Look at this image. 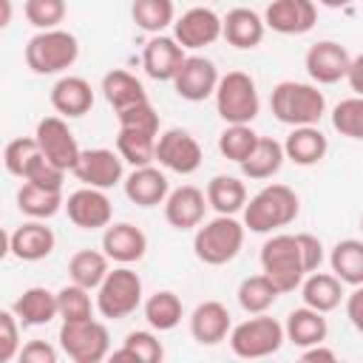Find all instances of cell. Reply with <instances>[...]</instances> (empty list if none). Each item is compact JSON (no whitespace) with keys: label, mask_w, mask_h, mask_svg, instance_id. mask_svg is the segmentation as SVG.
<instances>
[{"label":"cell","mask_w":363,"mask_h":363,"mask_svg":"<svg viewBox=\"0 0 363 363\" xmlns=\"http://www.w3.org/2000/svg\"><path fill=\"white\" fill-rule=\"evenodd\" d=\"M14 315L20 318L23 326H45L54 318H60V303H57V292L45 289V286H28L14 303H11Z\"/></svg>","instance_id":"cell-26"},{"label":"cell","mask_w":363,"mask_h":363,"mask_svg":"<svg viewBox=\"0 0 363 363\" xmlns=\"http://www.w3.org/2000/svg\"><path fill=\"white\" fill-rule=\"evenodd\" d=\"M221 26H224V20H221L213 9H207V6H193V9H187L182 17H176V23H173V37L179 40L182 48L199 51V48L213 45V43L221 37Z\"/></svg>","instance_id":"cell-14"},{"label":"cell","mask_w":363,"mask_h":363,"mask_svg":"<svg viewBox=\"0 0 363 363\" xmlns=\"http://www.w3.org/2000/svg\"><path fill=\"white\" fill-rule=\"evenodd\" d=\"M130 17L142 31L162 34L167 26L176 23V6H173V0H133Z\"/></svg>","instance_id":"cell-39"},{"label":"cell","mask_w":363,"mask_h":363,"mask_svg":"<svg viewBox=\"0 0 363 363\" xmlns=\"http://www.w3.org/2000/svg\"><path fill=\"white\" fill-rule=\"evenodd\" d=\"M23 14L34 28L48 31L65 20V0H26Z\"/></svg>","instance_id":"cell-44"},{"label":"cell","mask_w":363,"mask_h":363,"mask_svg":"<svg viewBox=\"0 0 363 363\" xmlns=\"http://www.w3.org/2000/svg\"><path fill=\"white\" fill-rule=\"evenodd\" d=\"M284 159H286V153H284L281 142H275L272 136H258V145L241 162V173L252 182H264V179H272L281 170Z\"/></svg>","instance_id":"cell-30"},{"label":"cell","mask_w":363,"mask_h":363,"mask_svg":"<svg viewBox=\"0 0 363 363\" xmlns=\"http://www.w3.org/2000/svg\"><path fill=\"white\" fill-rule=\"evenodd\" d=\"M244 230L247 227L241 221H235L233 216H216V218L199 224L196 238H193L196 258L207 267L230 264L244 247Z\"/></svg>","instance_id":"cell-3"},{"label":"cell","mask_w":363,"mask_h":363,"mask_svg":"<svg viewBox=\"0 0 363 363\" xmlns=\"http://www.w3.org/2000/svg\"><path fill=\"white\" fill-rule=\"evenodd\" d=\"M320 6H326V9H346L352 0H318Z\"/></svg>","instance_id":"cell-55"},{"label":"cell","mask_w":363,"mask_h":363,"mask_svg":"<svg viewBox=\"0 0 363 363\" xmlns=\"http://www.w3.org/2000/svg\"><path fill=\"white\" fill-rule=\"evenodd\" d=\"M233 320L230 309L221 301H201L190 315V335L201 346H216L230 337Z\"/></svg>","instance_id":"cell-22"},{"label":"cell","mask_w":363,"mask_h":363,"mask_svg":"<svg viewBox=\"0 0 363 363\" xmlns=\"http://www.w3.org/2000/svg\"><path fill=\"white\" fill-rule=\"evenodd\" d=\"M332 128L340 136H349L354 142H363V96H349L340 99L332 108Z\"/></svg>","instance_id":"cell-42"},{"label":"cell","mask_w":363,"mask_h":363,"mask_svg":"<svg viewBox=\"0 0 363 363\" xmlns=\"http://www.w3.org/2000/svg\"><path fill=\"white\" fill-rule=\"evenodd\" d=\"M184 48L179 45L176 37H164V34H153L142 51V68L150 79H159V82H173L176 71L182 68L184 62Z\"/></svg>","instance_id":"cell-18"},{"label":"cell","mask_w":363,"mask_h":363,"mask_svg":"<svg viewBox=\"0 0 363 363\" xmlns=\"http://www.w3.org/2000/svg\"><path fill=\"white\" fill-rule=\"evenodd\" d=\"M261 269L278 286L281 295L295 292L306 278L298 238L286 235V233H278V235L267 238L264 247H261Z\"/></svg>","instance_id":"cell-5"},{"label":"cell","mask_w":363,"mask_h":363,"mask_svg":"<svg viewBox=\"0 0 363 363\" xmlns=\"http://www.w3.org/2000/svg\"><path fill=\"white\" fill-rule=\"evenodd\" d=\"M125 159L119 156V150H108V147H91V150H82L77 164H74V176L88 184V187H99V190H108L113 184L122 182L125 176Z\"/></svg>","instance_id":"cell-13"},{"label":"cell","mask_w":363,"mask_h":363,"mask_svg":"<svg viewBox=\"0 0 363 363\" xmlns=\"http://www.w3.org/2000/svg\"><path fill=\"white\" fill-rule=\"evenodd\" d=\"M218 79L221 77H218L216 62L207 60V57H201V54H193V57H184L182 68L176 71L173 88L187 102H204L207 96H216Z\"/></svg>","instance_id":"cell-12"},{"label":"cell","mask_w":363,"mask_h":363,"mask_svg":"<svg viewBox=\"0 0 363 363\" xmlns=\"http://www.w3.org/2000/svg\"><path fill=\"white\" fill-rule=\"evenodd\" d=\"M60 349L74 363H102L111 354V335L105 323L88 320H62L60 326Z\"/></svg>","instance_id":"cell-9"},{"label":"cell","mask_w":363,"mask_h":363,"mask_svg":"<svg viewBox=\"0 0 363 363\" xmlns=\"http://www.w3.org/2000/svg\"><path fill=\"white\" fill-rule=\"evenodd\" d=\"M170 193V184H167V176L153 167V164H145V167H133L130 176H125V196L139 204V207H156V204H164Z\"/></svg>","instance_id":"cell-24"},{"label":"cell","mask_w":363,"mask_h":363,"mask_svg":"<svg viewBox=\"0 0 363 363\" xmlns=\"http://www.w3.org/2000/svg\"><path fill=\"white\" fill-rule=\"evenodd\" d=\"M329 150V142L323 136V130L318 125H301V128H292V133L286 136L284 142V153L289 162L301 164V167H312L318 164Z\"/></svg>","instance_id":"cell-27"},{"label":"cell","mask_w":363,"mask_h":363,"mask_svg":"<svg viewBox=\"0 0 363 363\" xmlns=\"http://www.w3.org/2000/svg\"><path fill=\"white\" fill-rule=\"evenodd\" d=\"M238 306L244 309V312H250V315H261V312H267L275 301H278V286L261 272V275H250V278H244L241 284H238Z\"/></svg>","instance_id":"cell-37"},{"label":"cell","mask_w":363,"mask_h":363,"mask_svg":"<svg viewBox=\"0 0 363 363\" xmlns=\"http://www.w3.org/2000/svg\"><path fill=\"white\" fill-rule=\"evenodd\" d=\"M156 162L179 176H190L201 167V145L190 130L170 128L156 139Z\"/></svg>","instance_id":"cell-11"},{"label":"cell","mask_w":363,"mask_h":363,"mask_svg":"<svg viewBox=\"0 0 363 363\" xmlns=\"http://www.w3.org/2000/svg\"><path fill=\"white\" fill-rule=\"evenodd\" d=\"M255 145H258V133L250 125H227L221 130V136H218L221 156L230 159V162H235V164H241L252 153Z\"/></svg>","instance_id":"cell-41"},{"label":"cell","mask_w":363,"mask_h":363,"mask_svg":"<svg viewBox=\"0 0 363 363\" xmlns=\"http://www.w3.org/2000/svg\"><path fill=\"white\" fill-rule=\"evenodd\" d=\"M301 360H303V363H335L337 354H335L332 349H326L323 343H315V346H306V349L301 352Z\"/></svg>","instance_id":"cell-52"},{"label":"cell","mask_w":363,"mask_h":363,"mask_svg":"<svg viewBox=\"0 0 363 363\" xmlns=\"http://www.w3.org/2000/svg\"><path fill=\"white\" fill-rule=\"evenodd\" d=\"M301 298L306 306L318 309V312H332L340 306L343 301V281L335 272H309L301 284Z\"/></svg>","instance_id":"cell-29"},{"label":"cell","mask_w":363,"mask_h":363,"mask_svg":"<svg viewBox=\"0 0 363 363\" xmlns=\"http://www.w3.org/2000/svg\"><path fill=\"white\" fill-rule=\"evenodd\" d=\"M91 289L79 286V284H65L57 292V303H60V318L62 320H88L94 318V303H91Z\"/></svg>","instance_id":"cell-43"},{"label":"cell","mask_w":363,"mask_h":363,"mask_svg":"<svg viewBox=\"0 0 363 363\" xmlns=\"http://www.w3.org/2000/svg\"><path fill=\"white\" fill-rule=\"evenodd\" d=\"M108 261L111 258L105 252H99V250H79L68 261V275H71L74 284H79L85 289H99V284L111 272L108 269Z\"/></svg>","instance_id":"cell-36"},{"label":"cell","mask_w":363,"mask_h":363,"mask_svg":"<svg viewBox=\"0 0 363 363\" xmlns=\"http://www.w3.org/2000/svg\"><path fill=\"white\" fill-rule=\"evenodd\" d=\"M182 315H184V306L179 301L176 292L170 289H159L153 292L147 301H145V320L150 323V329L156 332H170L182 323Z\"/></svg>","instance_id":"cell-35"},{"label":"cell","mask_w":363,"mask_h":363,"mask_svg":"<svg viewBox=\"0 0 363 363\" xmlns=\"http://www.w3.org/2000/svg\"><path fill=\"white\" fill-rule=\"evenodd\" d=\"M204 207H207V193L193 184H182L167 193L164 218L176 230H193L204 221Z\"/></svg>","instance_id":"cell-20"},{"label":"cell","mask_w":363,"mask_h":363,"mask_svg":"<svg viewBox=\"0 0 363 363\" xmlns=\"http://www.w3.org/2000/svg\"><path fill=\"white\" fill-rule=\"evenodd\" d=\"M267 28L278 34H306L318 23L315 0H272L264 11Z\"/></svg>","instance_id":"cell-17"},{"label":"cell","mask_w":363,"mask_h":363,"mask_svg":"<svg viewBox=\"0 0 363 363\" xmlns=\"http://www.w3.org/2000/svg\"><path fill=\"white\" fill-rule=\"evenodd\" d=\"M77 57H79V43L71 31H62V28L37 31L26 43V65L43 77L68 71L77 62Z\"/></svg>","instance_id":"cell-4"},{"label":"cell","mask_w":363,"mask_h":363,"mask_svg":"<svg viewBox=\"0 0 363 363\" xmlns=\"http://www.w3.org/2000/svg\"><path fill=\"white\" fill-rule=\"evenodd\" d=\"M0 6H3V17H0V26H9V20H11V3H9V0H0Z\"/></svg>","instance_id":"cell-54"},{"label":"cell","mask_w":363,"mask_h":363,"mask_svg":"<svg viewBox=\"0 0 363 363\" xmlns=\"http://www.w3.org/2000/svg\"><path fill=\"white\" fill-rule=\"evenodd\" d=\"M65 213L79 230H102L113 218V204L99 187H79L65 199Z\"/></svg>","instance_id":"cell-15"},{"label":"cell","mask_w":363,"mask_h":363,"mask_svg":"<svg viewBox=\"0 0 363 363\" xmlns=\"http://www.w3.org/2000/svg\"><path fill=\"white\" fill-rule=\"evenodd\" d=\"M221 20H224L221 37H224L233 48L247 51V48L261 45L264 31H267V23H264V17H261L258 11H252V9H233V11H227V17H221Z\"/></svg>","instance_id":"cell-25"},{"label":"cell","mask_w":363,"mask_h":363,"mask_svg":"<svg viewBox=\"0 0 363 363\" xmlns=\"http://www.w3.org/2000/svg\"><path fill=\"white\" fill-rule=\"evenodd\" d=\"M227 340H230L233 354H238L244 360H258V357L275 354L284 346L286 332H284V326L275 318H269V315L261 312V315L247 318L238 326H233Z\"/></svg>","instance_id":"cell-7"},{"label":"cell","mask_w":363,"mask_h":363,"mask_svg":"<svg viewBox=\"0 0 363 363\" xmlns=\"http://www.w3.org/2000/svg\"><path fill=\"white\" fill-rule=\"evenodd\" d=\"M20 363H57V349L45 340H28L23 349H20Z\"/></svg>","instance_id":"cell-50"},{"label":"cell","mask_w":363,"mask_h":363,"mask_svg":"<svg viewBox=\"0 0 363 363\" xmlns=\"http://www.w3.org/2000/svg\"><path fill=\"white\" fill-rule=\"evenodd\" d=\"M269 108H272V116L289 128L318 125L326 111V96H323V91H318V85L284 79L272 88Z\"/></svg>","instance_id":"cell-2"},{"label":"cell","mask_w":363,"mask_h":363,"mask_svg":"<svg viewBox=\"0 0 363 363\" xmlns=\"http://www.w3.org/2000/svg\"><path fill=\"white\" fill-rule=\"evenodd\" d=\"M329 267L343 284L360 286L363 284V241L357 238L337 241L329 252Z\"/></svg>","instance_id":"cell-34"},{"label":"cell","mask_w":363,"mask_h":363,"mask_svg":"<svg viewBox=\"0 0 363 363\" xmlns=\"http://www.w3.org/2000/svg\"><path fill=\"white\" fill-rule=\"evenodd\" d=\"M102 252L116 264L142 261L145 252H147V235L130 221L108 224L105 233H102Z\"/></svg>","instance_id":"cell-19"},{"label":"cell","mask_w":363,"mask_h":363,"mask_svg":"<svg viewBox=\"0 0 363 363\" xmlns=\"http://www.w3.org/2000/svg\"><path fill=\"white\" fill-rule=\"evenodd\" d=\"M303 65H306V74L318 85H335V82L346 79L349 65H352V57H349V51L340 43L320 40V43L309 45V51L303 57Z\"/></svg>","instance_id":"cell-16"},{"label":"cell","mask_w":363,"mask_h":363,"mask_svg":"<svg viewBox=\"0 0 363 363\" xmlns=\"http://www.w3.org/2000/svg\"><path fill=\"white\" fill-rule=\"evenodd\" d=\"M40 153V145L34 136H20V139H11L3 150V164L11 176L23 179L26 176V167L31 164V159Z\"/></svg>","instance_id":"cell-45"},{"label":"cell","mask_w":363,"mask_h":363,"mask_svg":"<svg viewBox=\"0 0 363 363\" xmlns=\"http://www.w3.org/2000/svg\"><path fill=\"white\" fill-rule=\"evenodd\" d=\"M360 230H363V218H360Z\"/></svg>","instance_id":"cell-56"},{"label":"cell","mask_w":363,"mask_h":363,"mask_svg":"<svg viewBox=\"0 0 363 363\" xmlns=\"http://www.w3.org/2000/svg\"><path fill=\"white\" fill-rule=\"evenodd\" d=\"M346 79H349V88H352L357 96H363V51H360L357 57H352V65H349Z\"/></svg>","instance_id":"cell-53"},{"label":"cell","mask_w":363,"mask_h":363,"mask_svg":"<svg viewBox=\"0 0 363 363\" xmlns=\"http://www.w3.org/2000/svg\"><path fill=\"white\" fill-rule=\"evenodd\" d=\"M17 207L28 218H51V216L60 213V207H65V201H62V190H51V187H40L34 182H23V187L17 190Z\"/></svg>","instance_id":"cell-33"},{"label":"cell","mask_w":363,"mask_h":363,"mask_svg":"<svg viewBox=\"0 0 363 363\" xmlns=\"http://www.w3.org/2000/svg\"><path fill=\"white\" fill-rule=\"evenodd\" d=\"M20 354V318L14 309L0 312V363H9Z\"/></svg>","instance_id":"cell-48"},{"label":"cell","mask_w":363,"mask_h":363,"mask_svg":"<svg viewBox=\"0 0 363 363\" xmlns=\"http://www.w3.org/2000/svg\"><path fill=\"white\" fill-rule=\"evenodd\" d=\"M346 318H349V323L363 335V284L354 286V289L346 295Z\"/></svg>","instance_id":"cell-51"},{"label":"cell","mask_w":363,"mask_h":363,"mask_svg":"<svg viewBox=\"0 0 363 363\" xmlns=\"http://www.w3.org/2000/svg\"><path fill=\"white\" fill-rule=\"evenodd\" d=\"M301 213V199L286 184L261 187L244 207V227L250 233H272L292 224Z\"/></svg>","instance_id":"cell-1"},{"label":"cell","mask_w":363,"mask_h":363,"mask_svg":"<svg viewBox=\"0 0 363 363\" xmlns=\"http://www.w3.org/2000/svg\"><path fill=\"white\" fill-rule=\"evenodd\" d=\"M284 332H286V340L306 349V346H315V343H323L326 335H329V323L323 318V312L312 309V306H298L286 315V323H284Z\"/></svg>","instance_id":"cell-28"},{"label":"cell","mask_w":363,"mask_h":363,"mask_svg":"<svg viewBox=\"0 0 363 363\" xmlns=\"http://www.w3.org/2000/svg\"><path fill=\"white\" fill-rule=\"evenodd\" d=\"M139 303H142V278L128 264L111 269L96 289V309L108 320H122L133 315Z\"/></svg>","instance_id":"cell-8"},{"label":"cell","mask_w":363,"mask_h":363,"mask_svg":"<svg viewBox=\"0 0 363 363\" xmlns=\"http://www.w3.org/2000/svg\"><path fill=\"white\" fill-rule=\"evenodd\" d=\"M207 204L218 213V216H235L238 210L247 207V187L241 179L218 173L207 182Z\"/></svg>","instance_id":"cell-31"},{"label":"cell","mask_w":363,"mask_h":363,"mask_svg":"<svg viewBox=\"0 0 363 363\" xmlns=\"http://www.w3.org/2000/svg\"><path fill=\"white\" fill-rule=\"evenodd\" d=\"M23 182H34V184H40V187H51V190H62V182H65V170L62 167H57V164H51L45 156H43V150L31 159V164L26 167V176H23Z\"/></svg>","instance_id":"cell-47"},{"label":"cell","mask_w":363,"mask_h":363,"mask_svg":"<svg viewBox=\"0 0 363 363\" xmlns=\"http://www.w3.org/2000/svg\"><path fill=\"white\" fill-rule=\"evenodd\" d=\"M156 139L153 133H145V130H133V128H119L116 133V150L119 156L133 164V167H145L156 159Z\"/></svg>","instance_id":"cell-40"},{"label":"cell","mask_w":363,"mask_h":363,"mask_svg":"<svg viewBox=\"0 0 363 363\" xmlns=\"http://www.w3.org/2000/svg\"><path fill=\"white\" fill-rule=\"evenodd\" d=\"M162 357H164V349H162L159 337L147 329L128 332L122 346L111 354V360H133V363H159Z\"/></svg>","instance_id":"cell-38"},{"label":"cell","mask_w":363,"mask_h":363,"mask_svg":"<svg viewBox=\"0 0 363 363\" xmlns=\"http://www.w3.org/2000/svg\"><path fill=\"white\" fill-rule=\"evenodd\" d=\"M102 94H105V99H108V105L113 111L130 108L136 102H147L145 85L130 71H122V68H113V71H108L102 77Z\"/></svg>","instance_id":"cell-32"},{"label":"cell","mask_w":363,"mask_h":363,"mask_svg":"<svg viewBox=\"0 0 363 363\" xmlns=\"http://www.w3.org/2000/svg\"><path fill=\"white\" fill-rule=\"evenodd\" d=\"M34 139H37L43 156L51 164L62 167L65 173L74 170V164H77L82 150H79V145H77V139H74V133H71V128H68V122L62 116H43L37 122Z\"/></svg>","instance_id":"cell-10"},{"label":"cell","mask_w":363,"mask_h":363,"mask_svg":"<svg viewBox=\"0 0 363 363\" xmlns=\"http://www.w3.org/2000/svg\"><path fill=\"white\" fill-rule=\"evenodd\" d=\"M261 99L255 79L244 71H227L216 88V111L227 125H250L258 116Z\"/></svg>","instance_id":"cell-6"},{"label":"cell","mask_w":363,"mask_h":363,"mask_svg":"<svg viewBox=\"0 0 363 363\" xmlns=\"http://www.w3.org/2000/svg\"><path fill=\"white\" fill-rule=\"evenodd\" d=\"M51 105L60 116H85L91 108H94V91H91V82L82 79V77H60L51 88Z\"/></svg>","instance_id":"cell-23"},{"label":"cell","mask_w":363,"mask_h":363,"mask_svg":"<svg viewBox=\"0 0 363 363\" xmlns=\"http://www.w3.org/2000/svg\"><path fill=\"white\" fill-rule=\"evenodd\" d=\"M295 238H298V247H301V258H303L306 275L320 269V264H323V244H320V238L312 235V233H298Z\"/></svg>","instance_id":"cell-49"},{"label":"cell","mask_w":363,"mask_h":363,"mask_svg":"<svg viewBox=\"0 0 363 363\" xmlns=\"http://www.w3.org/2000/svg\"><path fill=\"white\" fill-rule=\"evenodd\" d=\"M116 119H119V128H133V130L159 136V113L150 102H136L130 108H122L116 111Z\"/></svg>","instance_id":"cell-46"},{"label":"cell","mask_w":363,"mask_h":363,"mask_svg":"<svg viewBox=\"0 0 363 363\" xmlns=\"http://www.w3.org/2000/svg\"><path fill=\"white\" fill-rule=\"evenodd\" d=\"M57 235L51 227L43 224V218H31L26 224H20L11 235H9V252L20 261H43L54 252Z\"/></svg>","instance_id":"cell-21"}]
</instances>
